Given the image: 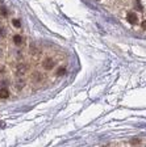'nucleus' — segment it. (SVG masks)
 Segmentation results:
<instances>
[{
  "label": "nucleus",
  "instance_id": "nucleus-1",
  "mask_svg": "<svg viewBox=\"0 0 146 147\" xmlns=\"http://www.w3.org/2000/svg\"><path fill=\"white\" fill-rule=\"evenodd\" d=\"M26 71H28V66H26V64L20 63L17 67H16V75H17V76L24 78L25 74H26Z\"/></svg>",
  "mask_w": 146,
  "mask_h": 147
},
{
  "label": "nucleus",
  "instance_id": "nucleus-2",
  "mask_svg": "<svg viewBox=\"0 0 146 147\" xmlns=\"http://www.w3.org/2000/svg\"><path fill=\"white\" fill-rule=\"evenodd\" d=\"M126 20H128V22H130L132 25H134V24H137L138 22V17L134 12H129L128 15H126Z\"/></svg>",
  "mask_w": 146,
  "mask_h": 147
},
{
  "label": "nucleus",
  "instance_id": "nucleus-3",
  "mask_svg": "<svg viewBox=\"0 0 146 147\" xmlns=\"http://www.w3.org/2000/svg\"><path fill=\"white\" fill-rule=\"evenodd\" d=\"M24 86H25V80H24V78L17 76V79H16V82H15V88L18 91V89H22V88H24Z\"/></svg>",
  "mask_w": 146,
  "mask_h": 147
},
{
  "label": "nucleus",
  "instance_id": "nucleus-4",
  "mask_svg": "<svg viewBox=\"0 0 146 147\" xmlns=\"http://www.w3.org/2000/svg\"><path fill=\"white\" fill-rule=\"evenodd\" d=\"M53 67H54V61L52 58H46L43 61V68L45 70H52Z\"/></svg>",
  "mask_w": 146,
  "mask_h": 147
},
{
  "label": "nucleus",
  "instance_id": "nucleus-5",
  "mask_svg": "<svg viewBox=\"0 0 146 147\" xmlns=\"http://www.w3.org/2000/svg\"><path fill=\"white\" fill-rule=\"evenodd\" d=\"M13 42H15L16 46H21L22 43H24V37L20 36V34H17V36L13 37Z\"/></svg>",
  "mask_w": 146,
  "mask_h": 147
},
{
  "label": "nucleus",
  "instance_id": "nucleus-6",
  "mask_svg": "<svg viewBox=\"0 0 146 147\" xmlns=\"http://www.w3.org/2000/svg\"><path fill=\"white\" fill-rule=\"evenodd\" d=\"M33 80H34L36 83H41V82H43L42 74H40V72H34V74H33Z\"/></svg>",
  "mask_w": 146,
  "mask_h": 147
},
{
  "label": "nucleus",
  "instance_id": "nucleus-7",
  "mask_svg": "<svg viewBox=\"0 0 146 147\" xmlns=\"http://www.w3.org/2000/svg\"><path fill=\"white\" fill-rule=\"evenodd\" d=\"M9 96V91L7 88H1L0 89V97L1 98H7Z\"/></svg>",
  "mask_w": 146,
  "mask_h": 147
},
{
  "label": "nucleus",
  "instance_id": "nucleus-8",
  "mask_svg": "<svg viewBox=\"0 0 146 147\" xmlns=\"http://www.w3.org/2000/svg\"><path fill=\"white\" fill-rule=\"evenodd\" d=\"M134 8L137 9L138 12H142L143 11V7H142V4H141L140 0H136V3H134Z\"/></svg>",
  "mask_w": 146,
  "mask_h": 147
},
{
  "label": "nucleus",
  "instance_id": "nucleus-9",
  "mask_svg": "<svg viewBox=\"0 0 146 147\" xmlns=\"http://www.w3.org/2000/svg\"><path fill=\"white\" fill-rule=\"evenodd\" d=\"M7 36V30L4 26H0V40H3L4 37Z\"/></svg>",
  "mask_w": 146,
  "mask_h": 147
},
{
  "label": "nucleus",
  "instance_id": "nucleus-10",
  "mask_svg": "<svg viewBox=\"0 0 146 147\" xmlns=\"http://www.w3.org/2000/svg\"><path fill=\"white\" fill-rule=\"evenodd\" d=\"M65 72H66V68H65V67H59L55 75H57V76H62V75H63Z\"/></svg>",
  "mask_w": 146,
  "mask_h": 147
},
{
  "label": "nucleus",
  "instance_id": "nucleus-11",
  "mask_svg": "<svg viewBox=\"0 0 146 147\" xmlns=\"http://www.w3.org/2000/svg\"><path fill=\"white\" fill-rule=\"evenodd\" d=\"M12 24H13V26H16V28H20V26H21V22H20V20H13Z\"/></svg>",
  "mask_w": 146,
  "mask_h": 147
},
{
  "label": "nucleus",
  "instance_id": "nucleus-12",
  "mask_svg": "<svg viewBox=\"0 0 146 147\" xmlns=\"http://www.w3.org/2000/svg\"><path fill=\"white\" fill-rule=\"evenodd\" d=\"M0 15H1V16H7V9H5V7H1V8H0Z\"/></svg>",
  "mask_w": 146,
  "mask_h": 147
},
{
  "label": "nucleus",
  "instance_id": "nucleus-13",
  "mask_svg": "<svg viewBox=\"0 0 146 147\" xmlns=\"http://www.w3.org/2000/svg\"><path fill=\"white\" fill-rule=\"evenodd\" d=\"M4 74H5V68L3 64H0V75H4Z\"/></svg>",
  "mask_w": 146,
  "mask_h": 147
},
{
  "label": "nucleus",
  "instance_id": "nucleus-14",
  "mask_svg": "<svg viewBox=\"0 0 146 147\" xmlns=\"http://www.w3.org/2000/svg\"><path fill=\"white\" fill-rule=\"evenodd\" d=\"M130 143H132V144H140L141 141H140V139H132Z\"/></svg>",
  "mask_w": 146,
  "mask_h": 147
},
{
  "label": "nucleus",
  "instance_id": "nucleus-15",
  "mask_svg": "<svg viewBox=\"0 0 146 147\" xmlns=\"http://www.w3.org/2000/svg\"><path fill=\"white\" fill-rule=\"evenodd\" d=\"M141 26H142V29H143V30H146V20H143V21H142V24H141Z\"/></svg>",
  "mask_w": 146,
  "mask_h": 147
},
{
  "label": "nucleus",
  "instance_id": "nucleus-16",
  "mask_svg": "<svg viewBox=\"0 0 146 147\" xmlns=\"http://www.w3.org/2000/svg\"><path fill=\"white\" fill-rule=\"evenodd\" d=\"M1 55H3V49L0 47V57H1Z\"/></svg>",
  "mask_w": 146,
  "mask_h": 147
},
{
  "label": "nucleus",
  "instance_id": "nucleus-17",
  "mask_svg": "<svg viewBox=\"0 0 146 147\" xmlns=\"http://www.w3.org/2000/svg\"><path fill=\"white\" fill-rule=\"evenodd\" d=\"M0 126H4V122H0Z\"/></svg>",
  "mask_w": 146,
  "mask_h": 147
}]
</instances>
